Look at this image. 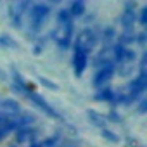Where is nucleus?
Here are the masks:
<instances>
[{
	"instance_id": "f257e3e1",
	"label": "nucleus",
	"mask_w": 147,
	"mask_h": 147,
	"mask_svg": "<svg viewBox=\"0 0 147 147\" xmlns=\"http://www.w3.org/2000/svg\"><path fill=\"white\" fill-rule=\"evenodd\" d=\"M12 88L18 92V94H21L26 100H30L38 111H42L43 114H47V116H50V118H54V119H61V114L57 113V109L50 104V102H47V99L43 97V95H40L24 78H23V75L18 71V69H12Z\"/></svg>"
},
{
	"instance_id": "f03ea898",
	"label": "nucleus",
	"mask_w": 147,
	"mask_h": 147,
	"mask_svg": "<svg viewBox=\"0 0 147 147\" xmlns=\"http://www.w3.org/2000/svg\"><path fill=\"white\" fill-rule=\"evenodd\" d=\"M54 43L61 50H67L73 45V38H75V19H73L67 12L66 7H61L55 16V28L50 33Z\"/></svg>"
},
{
	"instance_id": "7ed1b4c3",
	"label": "nucleus",
	"mask_w": 147,
	"mask_h": 147,
	"mask_svg": "<svg viewBox=\"0 0 147 147\" xmlns=\"http://www.w3.org/2000/svg\"><path fill=\"white\" fill-rule=\"evenodd\" d=\"M52 14V7L50 4H45V2H36V4H31L30 9H28V31L36 36L40 35L42 28L45 26V23L49 21Z\"/></svg>"
},
{
	"instance_id": "20e7f679",
	"label": "nucleus",
	"mask_w": 147,
	"mask_h": 147,
	"mask_svg": "<svg viewBox=\"0 0 147 147\" xmlns=\"http://www.w3.org/2000/svg\"><path fill=\"white\" fill-rule=\"evenodd\" d=\"M99 40H100V35L95 28H90V26H85L78 31H75V38H73V45L75 49H80L83 52H87L88 55L95 52L97 45H99Z\"/></svg>"
},
{
	"instance_id": "39448f33",
	"label": "nucleus",
	"mask_w": 147,
	"mask_h": 147,
	"mask_svg": "<svg viewBox=\"0 0 147 147\" xmlns=\"http://www.w3.org/2000/svg\"><path fill=\"white\" fill-rule=\"evenodd\" d=\"M23 107L16 99L11 97H0V125L7 121H16L23 114Z\"/></svg>"
},
{
	"instance_id": "423d86ee",
	"label": "nucleus",
	"mask_w": 147,
	"mask_h": 147,
	"mask_svg": "<svg viewBox=\"0 0 147 147\" xmlns=\"http://www.w3.org/2000/svg\"><path fill=\"white\" fill-rule=\"evenodd\" d=\"M119 24H121L119 35H135V24H137V4L135 2H126L123 5Z\"/></svg>"
},
{
	"instance_id": "0eeeda50",
	"label": "nucleus",
	"mask_w": 147,
	"mask_h": 147,
	"mask_svg": "<svg viewBox=\"0 0 147 147\" xmlns=\"http://www.w3.org/2000/svg\"><path fill=\"white\" fill-rule=\"evenodd\" d=\"M30 5H31L30 2H12V4H9L7 18H9V23L12 24V28H16V30L23 28V21H24V16L28 14Z\"/></svg>"
},
{
	"instance_id": "6e6552de",
	"label": "nucleus",
	"mask_w": 147,
	"mask_h": 147,
	"mask_svg": "<svg viewBox=\"0 0 147 147\" xmlns=\"http://www.w3.org/2000/svg\"><path fill=\"white\" fill-rule=\"evenodd\" d=\"M114 75H116L114 64H106V66L97 67L95 73H94V76H92V87L95 90H100V88L109 87V83L114 78Z\"/></svg>"
},
{
	"instance_id": "1a4fd4ad",
	"label": "nucleus",
	"mask_w": 147,
	"mask_h": 147,
	"mask_svg": "<svg viewBox=\"0 0 147 147\" xmlns=\"http://www.w3.org/2000/svg\"><path fill=\"white\" fill-rule=\"evenodd\" d=\"M90 64V55L80 49L73 47V55H71V66H73V73L76 78H82L85 75V71Z\"/></svg>"
},
{
	"instance_id": "9d476101",
	"label": "nucleus",
	"mask_w": 147,
	"mask_h": 147,
	"mask_svg": "<svg viewBox=\"0 0 147 147\" xmlns=\"http://www.w3.org/2000/svg\"><path fill=\"white\" fill-rule=\"evenodd\" d=\"M16 137H18V142H33V140H36L35 138V135H36V128L33 126V125H30V126H19L16 131Z\"/></svg>"
},
{
	"instance_id": "9b49d317",
	"label": "nucleus",
	"mask_w": 147,
	"mask_h": 147,
	"mask_svg": "<svg viewBox=\"0 0 147 147\" xmlns=\"http://www.w3.org/2000/svg\"><path fill=\"white\" fill-rule=\"evenodd\" d=\"M66 9H67L69 16H71L73 19H80V18H83L85 12H87V4L83 2V0H75V2H71Z\"/></svg>"
},
{
	"instance_id": "f8f14e48",
	"label": "nucleus",
	"mask_w": 147,
	"mask_h": 147,
	"mask_svg": "<svg viewBox=\"0 0 147 147\" xmlns=\"http://www.w3.org/2000/svg\"><path fill=\"white\" fill-rule=\"evenodd\" d=\"M94 99H95V100H99V102L114 104V100H116V90H113V88H111V85H109V87H106V88L97 90V92H95V95H94Z\"/></svg>"
},
{
	"instance_id": "ddd939ff",
	"label": "nucleus",
	"mask_w": 147,
	"mask_h": 147,
	"mask_svg": "<svg viewBox=\"0 0 147 147\" xmlns=\"http://www.w3.org/2000/svg\"><path fill=\"white\" fill-rule=\"evenodd\" d=\"M18 128H19V119H16V121H7V123H2V125H0V140H4L7 135L14 133Z\"/></svg>"
},
{
	"instance_id": "4468645a",
	"label": "nucleus",
	"mask_w": 147,
	"mask_h": 147,
	"mask_svg": "<svg viewBox=\"0 0 147 147\" xmlns=\"http://www.w3.org/2000/svg\"><path fill=\"white\" fill-rule=\"evenodd\" d=\"M57 144H59V135H52L42 140H33L30 147H57Z\"/></svg>"
},
{
	"instance_id": "2eb2a0df",
	"label": "nucleus",
	"mask_w": 147,
	"mask_h": 147,
	"mask_svg": "<svg viewBox=\"0 0 147 147\" xmlns=\"http://www.w3.org/2000/svg\"><path fill=\"white\" fill-rule=\"evenodd\" d=\"M99 131H100V135H102L107 142H113V144H119V142H121V137H119L116 131H113V130H111V126L102 128V130H99Z\"/></svg>"
},
{
	"instance_id": "dca6fc26",
	"label": "nucleus",
	"mask_w": 147,
	"mask_h": 147,
	"mask_svg": "<svg viewBox=\"0 0 147 147\" xmlns=\"http://www.w3.org/2000/svg\"><path fill=\"white\" fill-rule=\"evenodd\" d=\"M0 47H4V49H18V42L9 33H2L0 35Z\"/></svg>"
},
{
	"instance_id": "f3484780",
	"label": "nucleus",
	"mask_w": 147,
	"mask_h": 147,
	"mask_svg": "<svg viewBox=\"0 0 147 147\" xmlns=\"http://www.w3.org/2000/svg\"><path fill=\"white\" fill-rule=\"evenodd\" d=\"M137 19H138V24L142 26V30L147 26V5L144 4L142 7H140V11L137 12Z\"/></svg>"
},
{
	"instance_id": "a211bd4d",
	"label": "nucleus",
	"mask_w": 147,
	"mask_h": 147,
	"mask_svg": "<svg viewBox=\"0 0 147 147\" xmlns=\"http://www.w3.org/2000/svg\"><path fill=\"white\" fill-rule=\"evenodd\" d=\"M40 82H43V85H45L47 88H52V90H57V85H55L54 82H50V80H47V78H43V76H40Z\"/></svg>"
},
{
	"instance_id": "6ab92c4d",
	"label": "nucleus",
	"mask_w": 147,
	"mask_h": 147,
	"mask_svg": "<svg viewBox=\"0 0 147 147\" xmlns=\"http://www.w3.org/2000/svg\"><path fill=\"white\" fill-rule=\"evenodd\" d=\"M138 100H140V102H138V113L144 114V113H145V97H140Z\"/></svg>"
},
{
	"instance_id": "aec40b11",
	"label": "nucleus",
	"mask_w": 147,
	"mask_h": 147,
	"mask_svg": "<svg viewBox=\"0 0 147 147\" xmlns=\"http://www.w3.org/2000/svg\"><path fill=\"white\" fill-rule=\"evenodd\" d=\"M0 78H4V71L2 69H0Z\"/></svg>"
},
{
	"instance_id": "412c9836",
	"label": "nucleus",
	"mask_w": 147,
	"mask_h": 147,
	"mask_svg": "<svg viewBox=\"0 0 147 147\" xmlns=\"http://www.w3.org/2000/svg\"><path fill=\"white\" fill-rule=\"evenodd\" d=\"M11 147H16V145H11Z\"/></svg>"
}]
</instances>
